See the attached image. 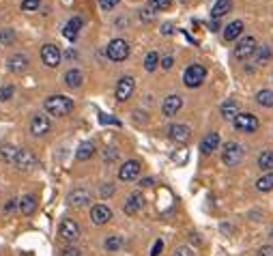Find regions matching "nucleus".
<instances>
[{
  "label": "nucleus",
  "mask_w": 273,
  "mask_h": 256,
  "mask_svg": "<svg viewBox=\"0 0 273 256\" xmlns=\"http://www.w3.org/2000/svg\"><path fill=\"white\" fill-rule=\"evenodd\" d=\"M46 110L54 117H67L73 112V102L64 95H52L46 99Z\"/></svg>",
  "instance_id": "f257e3e1"
},
{
  "label": "nucleus",
  "mask_w": 273,
  "mask_h": 256,
  "mask_svg": "<svg viewBox=\"0 0 273 256\" xmlns=\"http://www.w3.org/2000/svg\"><path fill=\"white\" fill-rule=\"evenodd\" d=\"M207 78V69L202 65H190L183 73V82H185L187 88H198Z\"/></svg>",
  "instance_id": "f03ea898"
},
{
  "label": "nucleus",
  "mask_w": 273,
  "mask_h": 256,
  "mask_svg": "<svg viewBox=\"0 0 273 256\" xmlns=\"http://www.w3.org/2000/svg\"><path fill=\"white\" fill-rule=\"evenodd\" d=\"M106 54L112 63H121V60H125L129 56V43L125 39H112L106 48Z\"/></svg>",
  "instance_id": "7ed1b4c3"
},
{
  "label": "nucleus",
  "mask_w": 273,
  "mask_h": 256,
  "mask_svg": "<svg viewBox=\"0 0 273 256\" xmlns=\"http://www.w3.org/2000/svg\"><path fill=\"white\" fill-rule=\"evenodd\" d=\"M243 155H245V151H243L239 142H228L224 147V153H222V162L226 166H230V168H235V166L241 164Z\"/></svg>",
  "instance_id": "20e7f679"
},
{
  "label": "nucleus",
  "mask_w": 273,
  "mask_h": 256,
  "mask_svg": "<svg viewBox=\"0 0 273 256\" xmlns=\"http://www.w3.org/2000/svg\"><path fill=\"white\" fill-rule=\"evenodd\" d=\"M232 123H235L237 132H243V134H254L256 129L260 127L258 119L254 117V114H250V112H239V117L232 120Z\"/></svg>",
  "instance_id": "39448f33"
},
{
  "label": "nucleus",
  "mask_w": 273,
  "mask_h": 256,
  "mask_svg": "<svg viewBox=\"0 0 273 256\" xmlns=\"http://www.w3.org/2000/svg\"><path fill=\"white\" fill-rule=\"evenodd\" d=\"M61 58H63V54H61V48H58V45L46 43L41 48V60L46 67H58V65H61Z\"/></svg>",
  "instance_id": "423d86ee"
},
{
  "label": "nucleus",
  "mask_w": 273,
  "mask_h": 256,
  "mask_svg": "<svg viewBox=\"0 0 273 256\" xmlns=\"http://www.w3.org/2000/svg\"><path fill=\"white\" fill-rule=\"evenodd\" d=\"M58 235L64 239V241H78L82 235V228L76 220H63L61 222V228H58Z\"/></svg>",
  "instance_id": "0eeeda50"
},
{
  "label": "nucleus",
  "mask_w": 273,
  "mask_h": 256,
  "mask_svg": "<svg viewBox=\"0 0 273 256\" xmlns=\"http://www.w3.org/2000/svg\"><path fill=\"white\" fill-rule=\"evenodd\" d=\"M256 50H258V45H256L254 37H243L241 41L237 43V48H235V56L239 60H247L250 56H254Z\"/></svg>",
  "instance_id": "6e6552de"
},
{
  "label": "nucleus",
  "mask_w": 273,
  "mask_h": 256,
  "mask_svg": "<svg viewBox=\"0 0 273 256\" xmlns=\"http://www.w3.org/2000/svg\"><path fill=\"white\" fill-rule=\"evenodd\" d=\"M17 170H32L37 166V157L31 153L28 149H17V155H16V162H13Z\"/></svg>",
  "instance_id": "1a4fd4ad"
},
{
  "label": "nucleus",
  "mask_w": 273,
  "mask_h": 256,
  "mask_svg": "<svg viewBox=\"0 0 273 256\" xmlns=\"http://www.w3.org/2000/svg\"><path fill=\"white\" fill-rule=\"evenodd\" d=\"M138 174H140V162H136V159H129L118 168V179L129 183V181H136Z\"/></svg>",
  "instance_id": "9d476101"
},
{
  "label": "nucleus",
  "mask_w": 273,
  "mask_h": 256,
  "mask_svg": "<svg viewBox=\"0 0 273 256\" xmlns=\"http://www.w3.org/2000/svg\"><path fill=\"white\" fill-rule=\"evenodd\" d=\"M133 88H136V82H133L131 75H123L116 84V99L118 102H127V99L131 97Z\"/></svg>",
  "instance_id": "9b49d317"
},
{
  "label": "nucleus",
  "mask_w": 273,
  "mask_h": 256,
  "mask_svg": "<svg viewBox=\"0 0 273 256\" xmlns=\"http://www.w3.org/2000/svg\"><path fill=\"white\" fill-rule=\"evenodd\" d=\"M142 207H145V196H142V192H133L127 196L125 205H123V211L127 215H136L138 211H142Z\"/></svg>",
  "instance_id": "f8f14e48"
},
{
  "label": "nucleus",
  "mask_w": 273,
  "mask_h": 256,
  "mask_svg": "<svg viewBox=\"0 0 273 256\" xmlns=\"http://www.w3.org/2000/svg\"><path fill=\"white\" fill-rule=\"evenodd\" d=\"M181 108H183V99L178 95H168L161 103V114L163 117H175Z\"/></svg>",
  "instance_id": "ddd939ff"
},
{
  "label": "nucleus",
  "mask_w": 273,
  "mask_h": 256,
  "mask_svg": "<svg viewBox=\"0 0 273 256\" xmlns=\"http://www.w3.org/2000/svg\"><path fill=\"white\" fill-rule=\"evenodd\" d=\"M168 136H170V138L175 140V142L185 144L187 140L192 138V132H190V127H187V125L177 123V125H170V127H168Z\"/></svg>",
  "instance_id": "4468645a"
},
{
  "label": "nucleus",
  "mask_w": 273,
  "mask_h": 256,
  "mask_svg": "<svg viewBox=\"0 0 273 256\" xmlns=\"http://www.w3.org/2000/svg\"><path fill=\"white\" fill-rule=\"evenodd\" d=\"M91 220H93V224L103 226L112 220V211L108 209L106 205H95V207L91 209Z\"/></svg>",
  "instance_id": "2eb2a0df"
},
{
  "label": "nucleus",
  "mask_w": 273,
  "mask_h": 256,
  "mask_svg": "<svg viewBox=\"0 0 273 256\" xmlns=\"http://www.w3.org/2000/svg\"><path fill=\"white\" fill-rule=\"evenodd\" d=\"M49 132V120L46 114H34L32 120H31V134L32 136H46Z\"/></svg>",
  "instance_id": "dca6fc26"
},
{
  "label": "nucleus",
  "mask_w": 273,
  "mask_h": 256,
  "mask_svg": "<svg viewBox=\"0 0 273 256\" xmlns=\"http://www.w3.org/2000/svg\"><path fill=\"white\" fill-rule=\"evenodd\" d=\"M82 26H84V22H82L80 15L71 17L67 24H64V30H63L64 39H69V41H76V37H78V33H80V28H82Z\"/></svg>",
  "instance_id": "f3484780"
},
{
  "label": "nucleus",
  "mask_w": 273,
  "mask_h": 256,
  "mask_svg": "<svg viewBox=\"0 0 273 256\" xmlns=\"http://www.w3.org/2000/svg\"><path fill=\"white\" fill-rule=\"evenodd\" d=\"M7 67L11 73H24L28 69V56L26 54H13V56L9 58Z\"/></svg>",
  "instance_id": "a211bd4d"
},
{
  "label": "nucleus",
  "mask_w": 273,
  "mask_h": 256,
  "mask_svg": "<svg viewBox=\"0 0 273 256\" xmlns=\"http://www.w3.org/2000/svg\"><path fill=\"white\" fill-rule=\"evenodd\" d=\"M215 149H220V134L211 132V134H207L205 138H202L200 151H202V155H211Z\"/></svg>",
  "instance_id": "6ab92c4d"
},
{
  "label": "nucleus",
  "mask_w": 273,
  "mask_h": 256,
  "mask_svg": "<svg viewBox=\"0 0 273 256\" xmlns=\"http://www.w3.org/2000/svg\"><path fill=\"white\" fill-rule=\"evenodd\" d=\"M91 203V192L88 189H73L71 194H69V205L71 207H86V205Z\"/></svg>",
  "instance_id": "aec40b11"
},
{
  "label": "nucleus",
  "mask_w": 273,
  "mask_h": 256,
  "mask_svg": "<svg viewBox=\"0 0 273 256\" xmlns=\"http://www.w3.org/2000/svg\"><path fill=\"white\" fill-rule=\"evenodd\" d=\"M241 33H243V22L241 19H235V22H230L224 28V39L226 41H237L241 37Z\"/></svg>",
  "instance_id": "412c9836"
},
{
  "label": "nucleus",
  "mask_w": 273,
  "mask_h": 256,
  "mask_svg": "<svg viewBox=\"0 0 273 256\" xmlns=\"http://www.w3.org/2000/svg\"><path fill=\"white\" fill-rule=\"evenodd\" d=\"M64 84H67L69 88H80L84 84V75L80 69H69V71L64 73Z\"/></svg>",
  "instance_id": "4be33fe9"
},
{
  "label": "nucleus",
  "mask_w": 273,
  "mask_h": 256,
  "mask_svg": "<svg viewBox=\"0 0 273 256\" xmlns=\"http://www.w3.org/2000/svg\"><path fill=\"white\" fill-rule=\"evenodd\" d=\"M222 117H224L226 120H235L237 117H239V103L235 102V99H228V102L222 103Z\"/></svg>",
  "instance_id": "5701e85b"
},
{
  "label": "nucleus",
  "mask_w": 273,
  "mask_h": 256,
  "mask_svg": "<svg viewBox=\"0 0 273 256\" xmlns=\"http://www.w3.org/2000/svg\"><path fill=\"white\" fill-rule=\"evenodd\" d=\"M230 9H232V0H217V2L213 4V9H211V17L213 19L224 17Z\"/></svg>",
  "instance_id": "b1692460"
},
{
  "label": "nucleus",
  "mask_w": 273,
  "mask_h": 256,
  "mask_svg": "<svg viewBox=\"0 0 273 256\" xmlns=\"http://www.w3.org/2000/svg\"><path fill=\"white\" fill-rule=\"evenodd\" d=\"M17 209L22 211L24 215H32L34 209H37V198H34V196H24L17 203Z\"/></svg>",
  "instance_id": "393cba45"
},
{
  "label": "nucleus",
  "mask_w": 273,
  "mask_h": 256,
  "mask_svg": "<svg viewBox=\"0 0 273 256\" xmlns=\"http://www.w3.org/2000/svg\"><path fill=\"white\" fill-rule=\"evenodd\" d=\"M93 155H95V144L93 142H82L76 151V157L80 159V162H86V159H91Z\"/></svg>",
  "instance_id": "a878e982"
},
{
  "label": "nucleus",
  "mask_w": 273,
  "mask_h": 256,
  "mask_svg": "<svg viewBox=\"0 0 273 256\" xmlns=\"http://www.w3.org/2000/svg\"><path fill=\"white\" fill-rule=\"evenodd\" d=\"M258 168L265 170V172H271L273 170V151H262L258 155Z\"/></svg>",
  "instance_id": "bb28decb"
},
{
  "label": "nucleus",
  "mask_w": 273,
  "mask_h": 256,
  "mask_svg": "<svg viewBox=\"0 0 273 256\" xmlns=\"http://www.w3.org/2000/svg\"><path fill=\"white\" fill-rule=\"evenodd\" d=\"M256 102H258V105H262V108H273V90H269V88L258 90Z\"/></svg>",
  "instance_id": "cd10ccee"
},
{
  "label": "nucleus",
  "mask_w": 273,
  "mask_h": 256,
  "mask_svg": "<svg viewBox=\"0 0 273 256\" xmlns=\"http://www.w3.org/2000/svg\"><path fill=\"white\" fill-rule=\"evenodd\" d=\"M256 189L258 192H271L273 189V172H267L265 177H260L256 181Z\"/></svg>",
  "instance_id": "c85d7f7f"
},
{
  "label": "nucleus",
  "mask_w": 273,
  "mask_h": 256,
  "mask_svg": "<svg viewBox=\"0 0 273 256\" xmlns=\"http://www.w3.org/2000/svg\"><path fill=\"white\" fill-rule=\"evenodd\" d=\"M16 155H17V149L13 147V144H2V147H0V157H2L4 162L13 164L16 162Z\"/></svg>",
  "instance_id": "c756f323"
},
{
  "label": "nucleus",
  "mask_w": 273,
  "mask_h": 256,
  "mask_svg": "<svg viewBox=\"0 0 273 256\" xmlns=\"http://www.w3.org/2000/svg\"><path fill=\"white\" fill-rule=\"evenodd\" d=\"M103 248H106L108 252H118V250L123 248V237H118V235H112V237L106 239Z\"/></svg>",
  "instance_id": "7c9ffc66"
},
{
  "label": "nucleus",
  "mask_w": 273,
  "mask_h": 256,
  "mask_svg": "<svg viewBox=\"0 0 273 256\" xmlns=\"http://www.w3.org/2000/svg\"><path fill=\"white\" fill-rule=\"evenodd\" d=\"M271 60V48L269 45H260V48L256 50V63L258 65H267Z\"/></svg>",
  "instance_id": "2f4dec72"
},
{
  "label": "nucleus",
  "mask_w": 273,
  "mask_h": 256,
  "mask_svg": "<svg viewBox=\"0 0 273 256\" xmlns=\"http://www.w3.org/2000/svg\"><path fill=\"white\" fill-rule=\"evenodd\" d=\"M157 65H160V54L157 52H148L145 58V69L146 71H155Z\"/></svg>",
  "instance_id": "473e14b6"
},
{
  "label": "nucleus",
  "mask_w": 273,
  "mask_h": 256,
  "mask_svg": "<svg viewBox=\"0 0 273 256\" xmlns=\"http://www.w3.org/2000/svg\"><path fill=\"white\" fill-rule=\"evenodd\" d=\"M16 43V33L11 28L0 30V45H13Z\"/></svg>",
  "instance_id": "72a5a7b5"
},
{
  "label": "nucleus",
  "mask_w": 273,
  "mask_h": 256,
  "mask_svg": "<svg viewBox=\"0 0 273 256\" xmlns=\"http://www.w3.org/2000/svg\"><path fill=\"white\" fill-rule=\"evenodd\" d=\"M39 7H41V0H22V11L26 13L39 11Z\"/></svg>",
  "instance_id": "f704fd0d"
},
{
  "label": "nucleus",
  "mask_w": 273,
  "mask_h": 256,
  "mask_svg": "<svg viewBox=\"0 0 273 256\" xmlns=\"http://www.w3.org/2000/svg\"><path fill=\"white\" fill-rule=\"evenodd\" d=\"M172 0H148V4H151V9H155V11H163V9L170 7Z\"/></svg>",
  "instance_id": "c9c22d12"
},
{
  "label": "nucleus",
  "mask_w": 273,
  "mask_h": 256,
  "mask_svg": "<svg viewBox=\"0 0 273 256\" xmlns=\"http://www.w3.org/2000/svg\"><path fill=\"white\" fill-rule=\"evenodd\" d=\"M13 97V86H0V102H9Z\"/></svg>",
  "instance_id": "e433bc0d"
},
{
  "label": "nucleus",
  "mask_w": 273,
  "mask_h": 256,
  "mask_svg": "<svg viewBox=\"0 0 273 256\" xmlns=\"http://www.w3.org/2000/svg\"><path fill=\"white\" fill-rule=\"evenodd\" d=\"M140 19H145V22H153L155 19V13H153V9H140Z\"/></svg>",
  "instance_id": "4c0bfd02"
},
{
  "label": "nucleus",
  "mask_w": 273,
  "mask_h": 256,
  "mask_svg": "<svg viewBox=\"0 0 273 256\" xmlns=\"http://www.w3.org/2000/svg\"><path fill=\"white\" fill-rule=\"evenodd\" d=\"M116 4H118V0H99V7H101L103 11H112Z\"/></svg>",
  "instance_id": "58836bf2"
},
{
  "label": "nucleus",
  "mask_w": 273,
  "mask_h": 256,
  "mask_svg": "<svg viewBox=\"0 0 273 256\" xmlns=\"http://www.w3.org/2000/svg\"><path fill=\"white\" fill-rule=\"evenodd\" d=\"M161 250H163V241L161 239H157L155 243H153V250H151V256H160L161 254Z\"/></svg>",
  "instance_id": "ea45409f"
},
{
  "label": "nucleus",
  "mask_w": 273,
  "mask_h": 256,
  "mask_svg": "<svg viewBox=\"0 0 273 256\" xmlns=\"http://www.w3.org/2000/svg\"><path fill=\"white\" fill-rule=\"evenodd\" d=\"M172 256H196V254H193L190 248H185V245H183V248H177V250H175V254H172Z\"/></svg>",
  "instance_id": "a19ab883"
},
{
  "label": "nucleus",
  "mask_w": 273,
  "mask_h": 256,
  "mask_svg": "<svg viewBox=\"0 0 273 256\" xmlns=\"http://www.w3.org/2000/svg\"><path fill=\"white\" fill-rule=\"evenodd\" d=\"M61 256H82V254H80V250L78 248H71V245H69V248H64L61 252Z\"/></svg>",
  "instance_id": "79ce46f5"
},
{
  "label": "nucleus",
  "mask_w": 273,
  "mask_h": 256,
  "mask_svg": "<svg viewBox=\"0 0 273 256\" xmlns=\"http://www.w3.org/2000/svg\"><path fill=\"white\" fill-rule=\"evenodd\" d=\"M160 63H161L163 69H172V65H175V58H172V56H163Z\"/></svg>",
  "instance_id": "37998d69"
},
{
  "label": "nucleus",
  "mask_w": 273,
  "mask_h": 256,
  "mask_svg": "<svg viewBox=\"0 0 273 256\" xmlns=\"http://www.w3.org/2000/svg\"><path fill=\"white\" fill-rule=\"evenodd\" d=\"M114 194V185H103L101 188V196L103 198H108V196H112Z\"/></svg>",
  "instance_id": "c03bdc74"
},
{
  "label": "nucleus",
  "mask_w": 273,
  "mask_h": 256,
  "mask_svg": "<svg viewBox=\"0 0 273 256\" xmlns=\"http://www.w3.org/2000/svg\"><path fill=\"white\" fill-rule=\"evenodd\" d=\"M258 256H273V245H265V248H260Z\"/></svg>",
  "instance_id": "a18cd8bd"
},
{
  "label": "nucleus",
  "mask_w": 273,
  "mask_h": 256,
  "mask_svg": "<svg viewBox=\"0 0 273 256\" xmlns=\"http://www.w3.org/2000/svg\"><path fill=\"white\" fill-rule=\"evenodd\" d=\"M153 183H155V181H153L151 177H145V179H142V181H140V188H151V185H153Z\"/></svg>",
  "instance_id": "49530a36"
},
{
  "label": "nucleus",
  "mask_w": 273,
  "mask_h": 256,
  "mask_svg": "<svg viewBox=\"0 0 273 256\" xmlns=\"http://www.w3.org/2000/svg\"><path fill=\"white\" fill-rule=\"evenodd\" d=\"M163 33H166V34L172 33V26H170V24H166V26H163Z\"/></svg>",
  "instance_id": "de8ad7c7"
},
{
  "label": "nucleus",
  "mask_w": 273,
  "mask_h": 256,
  "mask_svg": "<svg viewBox=\"0 0 273 256\" xmlns=\"http://www.w3.org/2000/svg\"><path fill=\"white\" fill-rule=\"evenodd\" d=\"M211 30H213V33H215V30H220V26H217L215 19H213V24H211Z\"/></svg>",
  "instance_id": "09e8293b"
},
{
  "label": "nucleus",
  "mask_w": 273,
  "mask_h": 256,
  "mask_svg": "<svg viewBox=\"0 0 273 256\" xmlns=\"http://www.w3.org/2000/svg\"><path fill=\"white\" fill-rule=\"evenodd\" d=\"M271 239H273V228H271Z\"/></svg>",
  "instance_id": "8fccbe9b"
}]
</instances>
